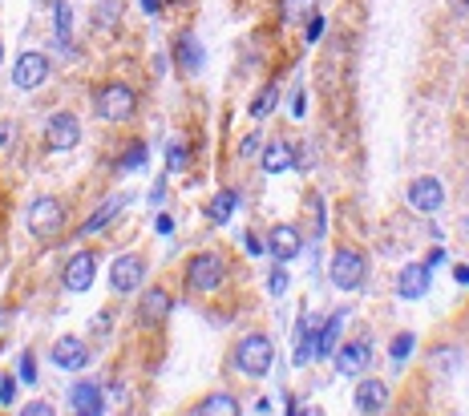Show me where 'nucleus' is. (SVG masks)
<instances>
[{
  "label": "nucleus",
  "instance_id": "nucleus-1",
  "mask_svg": "<svg viewBox=\"0 0 469 416\" xmlns=\"http://www.w3.org/2000/svg\"><path fill=\"white\" fill-rule=\"evenodd\" d=\"M271 360H276V344L267 336H247L239 344V352H234V368L243 376H267Z\"/></svg>",
  "mask_w": 469,
  "mask_h": 416
},
{
  "label": "nucleus",
  "instance_id": "nucleus-2",
  "mask_svg": "<svg viewBox=\"0 0 469 416\" xmlns=\"http://www.w3.org/2000/svg\"><path fill=\"white\" fill-rule=\"evenodd\" d=\"M134 110H138V94L130 86L113 81V86L97 89V113L105 122H126V118H134Z\"/></svg>",
  "mask_w": 469,
  "mask_h": 416
},
{
  "label": "nucleus",
  "instance_id": "nucleus-3",
  "mask_svg": "<svg viewBox=\"0 0 469 416\" xmlns=\"http://www.w3.org/2000/svg\"><path fill=\"white\" fill-rule=\"evenodd\" d=\"M223 279H226V263L218 259L215 251H202L186 263V283H191L194 291H218Z\"/></svg>",
  "mask_w": 469,
  "mask_h": 416
},
{
  "label": "nucleus",
  "instance_id": "nucleus-4",
  "mask_svg": "<svg viewBox=\"0 0 469 416\" xmlns=\"http://www.w3.org/2000/svg\"><path fill=\"white\" fill-rule=\"evenodd\" d=\"M365 275H368V263L360 251L340 247V251L332 255V283H336L340 291H357V287L365 283Z\"/></svg>",
  "mask_w": 469,
  "mask_h": 416
},
{
  "label": "nucleus",
  "instance_id": "nucleus-5",
  "mask_svg": "<svg viewBox=\"0 0 469 416\" xmlns=\"http://www.w3.org/2000/svg\"><path fill=\"white\" fill-rule=\"evenodd\" d=\"M62 226H65V207L57 199H37L33 207H29V231H33L37 239H53Z\"/></svg>",
  "mask_w": 469,
  "mask_h": 416
},
{
  "label": "nucleus",
  "instance_id": "nucleus-6",
  "mask_svg": "<svg viewBox=\"0 0 469 416\" xmlns=\"http://www.w3.org/2000/svg\"><path fill=\"white\" fill-rule=\"evenodd\" d=\"M45 77H49V57H45V53H21L17 65H12V86L37 89Z\"/></svg>",
  "mask_w": 469,
  "mask_h": 416
},
{
  "label": "nucleus",
  "instance_id": "nucleus-7",
  "mask_svg": "<svg viewBox=\"0 0 469 416\" xmlns=\"http://www.w3.org/2000/svg\"><path fill=\"white\" fill-rule=\"evenodd\" d=\"M45 142H49V150H73L81 142V122L73 118V113H53L49 118V130H45Z\"/></svg>",
  "mask_w": 469,
  "mask_h": 416
},
{
  "label": "nucleus",
  "instance_id": "nucleus-8",
  "mask_svg": "<svg viewBox=\"0 0 469 416\" xmlns=\"http://www.w3.org/2000/svg\"><path fill=\"white\" fill-rule=\"evenodd\" d=\"M142 275H146V263H142L138 255H122V259H113V267H110V287L118 295H130L134 287L142 283Z\"/></svg>",
  "mask_w": 469,
  "mask_h": 416
},
{
  "label": "nucleus",
  "instance_id": "nucleus-9",
  "mask_svg": "<svg viewBox=\"0 0 469 416\" xmlns=\"http://www.w3.org/2000/svg\"><path fill=\"white\" fill-rule=\"evenodd\" d=\"M408 202H413V210H421V215H437L445 202V191L437 178H413L408 183Z\"/></svg>",
  "mask_w": 469,
  "mask_h": 416
},
{
  "label": "nucleus",
  "instance_id": "nucleus-10",
  "mask_svg": "<svg viewBox=\"0 0 469 416\" xmlns=\"http://www.w3.org/2000/svg\"><path fill=\"white\" fill-rule=\"evenodd\" d=\"M368 360H373V347H368V339H352V344L336 347V372L340 376H365Z\"/></svg>",
  "mask_w": 469,
  "mask_h": 416
},
{
  "label": "nucleus",
  "instance_id": "nucleus-11",
  "mask_svg": "<svg viewBox=\"0 0 469 416\" xmlns=\"http://www.w3.org/2000/svg\"><path fill=\"white\" fill-rule=\"evenodd\" d=\"M429 279H433V267L429 263H408L397 275V295L400 299H421L429 291Z\"/></svg>",
  "mask_w": 469,
  "mask_h": 416
},
{
  "label": "nucleus",
  "instance_id": "nucleus-12",
  "mask_svg": "<svg viewBox=\"0 0 469 416\" xmlns=\"http://www.w3.org/2000/svg\"><path fill=\"white\" fill-rule=\"evenodd\" d=\"M53 364L65 368V372H81V368L89 364V347L81 344V339H73V336L57 339V344H53Z\"/></svg>",
  "mask_w": 469,
  "mask_h": 416
},
{
  "label": "nucleus",
  "instance_id": "nucleus-13",
  "mask_svg": "<svg viewBox=\"0 0 469 416\" xmlns=\"http://www.w3.org/2000/svg\"><path fill=\"white\" fill-rule=\"evenodd\" d=\"M300 247H304V239H300V231H296V226H287V223L271 226V234H267V251L276 255L279 263L296 259V255H300Z\"/></svg>",
  "mask_w": 469,
  "mask_h": 416
},
{
  "label": "nucleus",
  "instance_id": "nucleus-14",
  "mask_svg": "<svg viewBox=\"0 0 469 416\" xmlns=\"http://www.w3.org/2000/svg\"><path fill=\"white\" fill-rule=\"evenodd\" d=\"M170 312H174V299H170V291H162V287H150V291L142 295L138 315H142V323H146V328H154V323H162Z\"/></svg>",
  "mask_w": 469,
  "mask_h": 416
},
{
  "label": "nucleus",
  "instance_id": "nucleus-15",
  "mask_svg": "<svg viewBox=\"0 0 469 416\" xmlns=\"http://www.w3.org/2000/svg\"><path fill=\"white\" fill-rule=\"evenodd\" d=\"M94 275H97V259L89 251H81V255H73L70 267H65V287H70V291H86V287L94 283Z\"/></svg>",
  "mask_w": 469,
  "mask_h": 416
},
{
  "label": "nucleus",
  "instance_id": "nucleus-16",
  "mask_svg": "<svg viewBox=\"0 0 469 416\" xmlns=\"http://www.w3.org/2000/svg\"><path fill=\"white\" fill-rule=\"evenodd\" d=\"M384 404H389V388H384L381 380H360L357 384V408L368 416L384 412Z\"/></svg>",
  "mask_w": 469,
  "mask_h": 416
},
{
  "label": "nucleus",
  "instance_id": "nucleus-17",
  "mask_svg": "<svg viewBox=\"0 0 469 416\" xmlns=\"http://www.w3.org/2000/svg\"><path fill=\"white\" fill-rule=\"evenodd\" d=\"M70 404H73V412H81V416H97V412H105L97 384H73Z\"/></svg>",
  "mask_w": 469,
  "mask_h": 416
},
{
  "label": "nucleus",
  "instance_id": "nucleus-18",
  "mask_svg": "<svg viewBox=\"0 0 469 416\" xmlns=\"http://www.w3.org/2000/svg\"><path fill=\"white\" fill-rule=\"evenodd\" d=\"M296 166V154H292V146L287 142H271L267 150H263V170L267 174H284Z\"/></svg>",
  "mask_w": 469,
  "mask_h": 416
},
{
  "label": "nucleus",
  "instance_id": "nucleus-19",
  "mask_svg": "<svg viewBox=\"0 0 469 416\" xmlns=\"http://www.w3.org/2000/svg\"><path fill=\"white\" fill-rule=\"evenodd\" d=\"M279 17H284L287 25L312 20L316 17V0H279Z\"/></svg>",
  "mask_w": 469,
  "mask_h": 416
},
{
  "label": "nucleus",
  "instance_id": "nucleus-20",
  "mask_svg": "<svg viewBox=\"0 0 469 416\" xmlns=\"http://www.w3.org/2000/svg\"><path fill=\"white\" fill-rule=\"evenodd\" d=\"M234 207H239V199H234V191H218L215 199H210V207H207L210 223H226V218L234 215Z\"/></svg>",
  "mask_w": 469,
  "mask_h": 416
},
{
  "label": "nucleus",
  "instance_id": "nucleus-21",
  "mask_svg": "<svg viewBox=\"0 0 469 416\" xmlns=\"http://www.w3.org/2000/svg\"><path fill=\"white\" fill-rule=\"evenodd\" d=\"M340 323H344V312H336L324 323V331L316 336V355H332V347H336V339H340Z\"/></svg>",
  "mask_w": 469,
  "mask_h": 416
},
{
  "label": "nucleus",
  "instance_id": "nucleus-22",
  "mask_svg": "<svg viewBox=\"0 0 469 416\" xmlns=\"http://www.w3.org/2000/svg\"><path fill=\"white\" fill-rule=\"evenodd\" d=\"M194 412H202V416H231V412H239V404H234V396H226V392H215V396H207Z\"/></svg>",
  "mask_w": 469,
  "mask_h": 416
},
{
  "label": "nucleus",
  "instance_id": "nucleus-23",
  "mask_svg": "<svg viewBox=\"0 0 469 416\" xmlns=\"http://www.w3.org/2000/svg\"><path fill=\"white\" fill-rule=\"evenodd\" d=\"M126 207V199H113V202H105V207H97L94 210V218H86V223H81V234H94V231H102L105 223H110L113 215H118V210Z\"/></svg>",
  "mask_w": 469,
  "mask_h": 416
},
{
  "label": "nucleus",
  "instance_id": "nucleus-24",
  "mask_svg": "<svg viewBox=\"0 0 469 416\" xmlns=\"http://www.w3.org/2000/svg\"><path fill=\"white\" fill-rule=\"evenodd\" d=\"M292 355H296V364H308V360L316 355V336H312L308 323H300L296 328V347H292Z\"/></svg>",
  "mask_w": 469,
  "mask_h": 416
},
{
  "label": "nucleus",
  "instance_id": "nucleus-25",
  "mask_svg": "<svg viewBox=\"0 0 469 416\" xmlns=\"http://www.w3.org/2000/svg\"><path fill=\"white\" fill-rule=\"evenodd\" d=\"M118 17H122V0H102L94 9V25L97 29H113L118 25Z\"/></svg>",
  "mask_w": 469,
  "mask_h": 416
},
{
  "label": "nucleus",
  "instance_id": "nucleus-26",
  "mask_svg": "<svg viewBox=\"0 0 469 416\" xmlns=\"http://www.w3.org/2000/svg\"><path fill=\"white\" fill-rule=\"evenodd\" d=\"M178 61H183L186 73L199 69V45H194V37H183V41H178Z\"/></svg>",
  "mask_w": 469,
  "mask_h": 416
},
{
  "label": "nucleus",
  "instance_id": "nucleus-27",
  "mask_svg": "<svg viewBox=\"0 0 469 416\" xmlns=\"http://www.w3.org/2000/svg\"><path fill=\"white\" fill-rule=\"evenodd\" d=\"M276 102H279V89L267 86V89H263V94L251 102V118H263V113H271V110H276Z\"/></svg>",
  "mask_w": 469,
  "mask_h": 416
},
{
  "label": "nucleus",
  "instance_id": "nucleus-28",
  "mask_svg": "<svg viewBox=\"0 0 469 416\" xmlns=\"http://www.w3.org/2000/svg\"><path fill=\"white\" fill-rule=\"evenodd\" d=\"M413 344H417V339L408 336V331H400V336H397V339H392V347H389V355H392V360H397V364H400V360H405V355H408V352H413Z\"/></svg>",
  "mask_w": 469,
  "mask_h": 416
},
{
  "label": "nucleus",
  "instance_id": "nucleus-29",
  "mask_svg": "<svg viewBox=\"0 0 469 416\" xmlns=\"http://www.w3.org/2000/svg\"><path fill=\"white\" fill-rule=\"evenodd\" d=\"M70 29H73V9L70 4H57V37H62V45L70 41Z\"/></svg>",
  "mask_w": 469,
  "mask_h": 416
},
{
  "label": "nucleus",
  "instance_id": "nucleus-30",
  "mask_svg": "<svg viewBox=\"0 0 469 416\" xmlns=\"http://www.w3.org/2000/svg\"><path fill=\"white\" fill-rule=\"evenodd\" d=\"M166 166H170V170H186V146L183 142H174V146L166 150Z\"/></svg>",
  "mask_w": 469,
  "mask_h": 416
},
{
  "label": "nucleus",
  "instance_id": "nucleus-31",
  "mask_svg": "<svg viewBox=\"0 0 469 416\" xmlns=\"http://www.w3.org/2000/svg\"><path fill=\"white\" fill-rule=\"evenodd\" d=\"M134 166H146V146L142 142H134L130 154H126V170H134Z\"/></svg>",
  "mask_w": 469,
  "mask_h": 416
},
{
  "label": "nucleus",
  "instance_id": "nucleus-32",
  "mask_svg": "<svg viewBox=\"0 0 469 416\" xmlns=\"http://www.w3.org/2000/svg\"><path fill=\"white\" fill-rule=\"evenodd\" d=\"M284 291H287V271L276 267L271 271V295H284Z\"/></svg>",
  "mask_w": 469,
  "mask_h": 416
},
{
  "label": "nucleus",
  "instance_id": "nucleus-33",
  "mask_svg": "<svg viewBox=\"0 0 469 416\" xmlns=\"http://www.w3.org/2000/svg\"><path fill=\"white\" fill-rule=\"evenodd\" d=\"M255 150H259V138H255V134H247V138L239 142V158H255Z\"/></svg>",
  "mask_w": 469,
  "mask_h": 416
},
{
  "label": "nucleus",
  "instance_id": "nucleus-34",
  "mask_svg": "<svg viewBox=\"0 0 469 416\" xmlns=\"http://www.w3.org/2000/svg\"><path fill=\"white\" fill-rule=\"evenodd\" d=\"M21 380H29V384L37 380V364H33V355H21Z\"/></svg>",
  "mask_w": 469,
  "mask_h": 416
},
{
  "label": "nucleus",
  "instance_id": "nucleus-35",
  "mask_svg": "<svg viewBox=\"0 0 469 416\" xmlns=\"http://www.w3.org/2000/svg\"><path fill=\"white\" fill-rule=\"evenodd\" d=\"M25 416H53V408L45 404V400H37V404H29V408H21Z\"/></svg>",
  "mask_w": 469,
  "mask_h": 416
},
{
  "label": "nucleus",
  "instance_id": "nucleus-36",
  "mask_svg": "<svg viewBox=\"0 0 469 416\" xmlns=\"http://www.w3.org/2000/svg\"><path fill=\"white\" fill-rule=\"evenodd\" d=\"M304 105H308L304 89H296V97H292V113H296V118H304Z\"/></svg>",
  "mask_w": 469,
  "mask_h": 416
},
{
  "label": "nucleus",
  "instance_id": "nucleus-37",
  "mask_svg": "<svg viewBox=\"0 0 469 416\" xmlns=\"http://www.w3.org/2000/svg\"><path fill=\"white\" fill-rule=\"evenodd\" d=\"M12 396H17V380H4V384H0V400H4V404H9Z\"/></svg>",
  "mask_w": 469,
  "mask_h": 416
},
{
  "label": "nucleus",
  "instance_id": "nucleus-38",
  "mask_svg": "<svg viewBox=\"0 0 469 416\" xmlns=\"http://www.w3.org/2000/svg\"><path fill=\"white\" fill-rule=\"evenodd\" d=\"M324 33V20L320 17H312V20H308V37H312V41H316V37H320Z\"/></svg>",
  "mask_w": 469,
  "mask_h": 416
},
{
  "label": "nucleus",
  "instance_id": "nucleus-39",
  "mask_svg": "<svg viewBox=\"0 0 469 416\" xmlns=\"http://www.w3.org/2000/svg\"><path fill=\"white\" fill-rule=\"evenodd\" d=\"M158 231L170 234V231H174V218H166V215H162V218H158Z\"/></svg>",
  "mask_w": 469,
  "mask_h": 416
},
{
  "label": "nucleus",
  "instance_id": "nucleus-40",
  "mask_svg": "<svg viewBox=\"0 0 469 416\" xmlns=\"http://www.w3.org/2000/svg\"><path fill=\"white\" fill-rule=\"evenodd\" d=\"M453 279H457V283H469V267H453Z\"/></svg>",
  "mask_w": 469,
  "mask_h": 416
},
{
  "label": "nucleus",
  "instance_id": "nucleus-41",
  "mask_svg": "<svg viewBox=\"0 0 469 416\" xmlns=\"http://www.w3.org/2000/svg\"><path fill=\"white\" fill-rule=\"evenodd\" d=\"M142 9H146L150 17H154V12H158V0H142Z\"/></svg>",
  "mask_w": 469,
  "mask_h": 416
},
{
  "label": "nucleus",
  "instance_id": "nucleus-42",
  "mask_svg": "<svg viewBox=\"0 0 469 416\" xmlns=\"http://www.w3.org/2000/svg\"><path fill=\"white\" fill-rule=\"evenodd\" d=\"M0 57H4V45H0Z\"/></svg>",
  "mask_w": 469,
  "mask_h": 416
},
{
  "label": "nucleus",
  "instance_id": "nucleus-43",
  "mask_svg": "<svg viewBox=\"0 0 469 416\" xmlns=\"http://www.w3.org/2000/svg\"><path fill=\"white\" fill-rule=\"evenodd\" d=\"M465 231H469V223H465Z\"/></svg>",
  "mask_w": 469,
  "mask_h": 416
}]
</instances>
